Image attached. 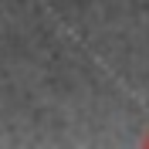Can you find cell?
Wrapping results in <instances>:
<instances>
[{
    "mask_svg": "<svg viewBox=\"0 0 149 149\" xmlns=\"http://www.w3.org/2000/svg\"><path fill=\"white\" fill-rule=\"evenodd\" d=\"M139 142H142V146H146V149H149V132H146V136H142V139H139Z\"/></svg>",
    "mask_w": 149,
    "mask_h": 149,
    "instance_id": "cell-1",
    "label": "cell"
}]
</instances>
